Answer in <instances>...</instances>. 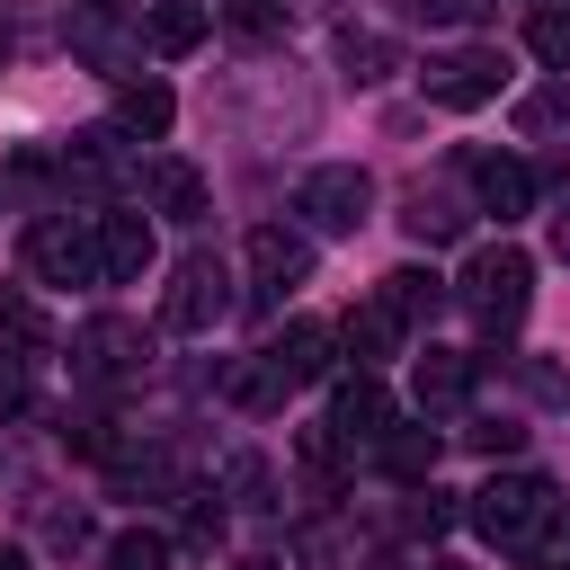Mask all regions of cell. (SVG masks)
Listing matches in <instances>:
<instances>
[{
    "label": "cell",
    "instance_id": "obj_1",
    "mask_svg": "<svg viewBox=\"0 0 570 570\" xmlns=\"http://www.w3.org/2000/svg\"><path fill=\"white\" fill-rule=\"evenodd\" d=\"M525 294H534V258H525V249H508V240L472 249V267H463V303H472L481 330H517V321H525Z\"/></svg>",
    "mask_w": 570,
    "mask_h": 570
},
{
    "label": "cell",
    "instance_id": "obj_2",
    "mask_svg": "<svg viewBox=\"0 0 570 570\" xmlns=\"http://www.w3.org/2000/svg\"><path fill=\"white\" fill-rule=\"evenodd\" d=\"M490 543H534L543 534V517H552V481L543 472H499V481H481L472 490V508H463Z\"/></svg>",
    "mask_w": 570,
    "mask_h": 570
},
{
    "label": "cell",
    "instance_id": "obj_3",
    "mask_svg": "<svg viewBox=\"0 0 570 570\" xmlns=\"http://www.w3.org/2000/svg\"><path fill=\"white\" fill-rule=\"evenodd\" d=\"M365 205H374V178H365L356 160H321V169L303 178V196H294V214H303L312 232H356Z\"/></svg>",
    "mask_w": 570,
    "mask_h": 570
},
{
    "label": "cell",
    "instance_id": "obj_4",
    "mask_svg": "<svg viewBox=\"0 0 570 570\" xmlns=\"http://www.w3.org/2000/svg\"><path fill=\"white\" fill-rule=\"evenodd\" d=\"M27 267H36L45 285H89V276H107L98 232H89V223H71V214H45V223L27 232Z\"/></svg>",
    "mask_w": 570,
    "mask_h": 570
},
{
    "label": "cell",
    "instance_id": "obj_5",
    "mask_svg": "<svg viewBox=\"0 0 570 570\" xmlns=\"http://www.w3.org/2000/svg\"><path fill=\"white\" fill-rule=\"evenodd\" d=\"M330 347H338V330L303 312V321H285V330L258 347V374H267L276 392H294V383H330V365H338Z\"/></svg>",
    "mask_w": 570,
    "mask_h": 570
},
{
    "label": "cell",
    "instance_id": "obj_6",
    "mask_svg": "<svg viewBox=\"0 0 570 570\" xmlns=\"http://www.w3.org/2000/svg\"><path fill=\"white\" fill-rule=\"evenodd\" d=\"M223 312H232V276H223L214 258H178V276H169V294H160V321H169L178 338H205Z\"/></svg>",
    "mask_w": 570,
    "mask_h": 570
},
{
    "label": "cell",
    "instance_id": "obj_7",
    "mask_svg": "<svg viewBox=\"0 0 570 570\" xmlns=\"http://www.w3.org/2000/svg\"><path fill=\"white\" fill-rule=\"evenodd\" d=\"M499 80H508V62H499L490 45H454V53H436V62L419 71V89H428L436 107H490Z\"/></svg>",
    "mask_w": 570,
    "mask_h": 570
},
{
    "label": "cell",
    "instance_id": "obj_8",
    "mask_svg": "<svg viewBox=\"0 0 570 570\" xmlns=\"http://www.w3.org/2000/svg\"><path fill=\"white\" fill-rule=\"evenodd\" d=\"M249 276H258L267 294H285V285H303V276H312V232H285V223H258V232H249Z\"/></svg>",
    "mask_w": 570,
    "mask_h": 570
},
{
    "label": "cell",
    "instance_id": "obj_9",
    "mask_svg": "<svg viewBox=\"0 0 570 570\" xmlns=\"http://www.w3.org/2000/svg\"><path fill=\"white\" fill-rule=\"evenodd\" d=\"M472 196H481V214L517 223V214H534V169L508 160V151H481V160H472Z\"/></svg>",
    "mask_w": 570,
    "mask_h": 570
},
{
    "label": "cell",
    "instance_id": "obj_10",
    "mask_svg": "<svg viewBox=\"0 0 570 570\" xmlns=\"http://www.w3.org/2000/svg\"><path fill=\"white\" fill-rule=\"evenodd\" d=\"M392 419H401V410H392V392H383L365 365L338 374V392H330V428H338V436H383Z\"/></svg>",
    "mask_w": 570,
    "mask_h": 570
},
{
    "label": "cell",
    "instance_id": "obj_11",
    "mask_svg": "<svg viewBox=\"0 0 570 570\" xmlns=\"http://www.w3.org/2000/svg\"><path fill=\"white\" fill-rule=\"evenodd\" d=\"M401 330H410V321H401V312H392L383 294H365V303H356V312L338 321V338H347V356H356L365 374H374L383 356H401Z\"/></svg>",
    "mask_w": 570,
    "mask_h": 570
},
{
    "label": "cell",
    "instance_id": "obj_12",
    "mask_svg": "<svg viewBox=\"0 0 570 570\" xmlns=\"http://www.w3.org/2000/svg\"><path fill=\"white\" fill-rule=\"evenodd\" d=\"M98 258L116 285H142L151 276V223L142 214H98Z\"/></svg>",
    "mask_w": 570,
    "mask_h": 570
},
{
    "label": "cell",
    "instance_id": "obj_13",
    "mask_svg": "<svg viewBox=\"0 0 570 570\" xmlns=\"http://www.w3.org/2000/svg\"><path fill=\"white\" fill-rule=\"evenodd\" d=\"M71 356H80L89 374H134V365H142V330L107 312V321H89V330L71 338Z\"/></svg>",
    "mask_w": 570,
    "mask_h": 570
},
{
    "label": "cell",
    "instance_id": "obj_14",
    "mask_svg": "<svg viewBox=\"0 0 570 570\" xmlns=\"http://www.w3.org/2000/svg\"><path fill=\"white\" fill-rule=\"evenodd\" d=\"M410 392H419V410H454V401L472 392V356H463V347H428V356L410 365Z\"/></svg>",
    "mask_w": 570,
    "mask_h": 570
},
{
    "label": "cell",
    "instance_id": "obj_15",
    "mask_svg": "<svg viewBox=\"0 0 570 570\" xmlns=\"http://www.w3.org/2000/svg\"><path fill=\"white\" fill-rule=\"evenodd\" d=\"M169 116H178V98H169L160 80H125V89H116V134L160 142V134H169Z\"/></svg>",
    "mask_w": 570,
    "mask_h": 570
},
{
    "label": "cell",
    "instance_id": "obj_16",
    "mask_svg": "<svg viewBox=\"0 0 570 570\" xmlns=\"http://www.w3.org/2000/svg\"><path fill=\"white\" fill-rule=\"evenodd\" d=\"M374 445H383V472H392V481H428V472H436V454H445V436H436V428H401V419H392Z\"/></svg>",
    "mask_w": 570,
    "mask_h": 570
},
{
    "label": "cell",
    "instance_id": "obj_17",
    "mask_svg": "<svg viewBox=\"0 0 570 570\" xmlns=\"http://www.w3.org/2000/svg\"><path fill=\"white\" fill-rule=\"evenodd\" d=\"M205 27H214V18H205L196 0H160V9L142 18V45H151V53H196Z\"/></svg>",
    "mask_w": 570,
    "mask_h": 570
},
{
    "label": "cell",
    "instance_id": "obj_18",
    "mask_svg": "<svg viewBox=\"0 0 570 570\" xmlns=\"http://www.w3.org/2000/svg\"><path fill=\"white\" fill-rule=\"evenodd\" d=\"M151 205L178 214V223H196L205 214V169L196 160H151Z\"/></svg>",
    "mask_w": 570,
    "mask_h": 570
},
{
    "label": "cell",
    "instance_id": "obj_19",
    "mask_svg": "<svg viewBox=\"0 0 570 570\" xmlns=\"http://www.w3.org/2000/svg\"><path fill=\"white\" fill-rule=\"evenodd\" d=\"M383 303H392L401 321H436V312H445V276H436V267H392V276H383Z\"/></svg>",
    "mask_w": 570,
    "mask_h": 570
},
{
    "label": "cell",
    "instance_id": "obj_20",
    "mask_svg": "<svg viewBox=\"0 0 570 570\" xmlns=\"http://www.w3.org/2000/svg\"><path fill=\"white\" fill-rule=\"evenodd\" d=\"M338 62H347V80H383V71H392V36H356V27H347V36H338Z\"/></svg>",
    "mask_w": 570,
    "mask_h": 570
},
{
    "label": "cell",
    "instance_id": "obj_21",
    "mask_svg": "<svg viewBox=\"0 0 570 570\" xmlns=\"http://www.w3.org/2000/svg\"><path fill=\"white\" fill-rule=\"evenodd\" d=\"M525 45H534V62H552V71H570V9H534V27H525Z\"/></svg>",
    "mask_w": 570,
    "mask_h": 570
},
{
    "label": "cell",
    "instance_id": "obj_22",
    "mask_svg": "<svg viewBox=\"0 0 570 570\" xmlns=\"http://www.w3.org/2000/svg\"><path fill=\"white\" fill-rule=\"evenodd\" d=\"M107 570H169V543H160L151 525H134V534L107 543Z\"/></svg>",
    "mask_w": 570,
    "mask_h": 570
},
{
    "label": "cell",
    "instance_id": "obj_23",
    "mask_svg": "<svg viewBox=\"0 0 570 570\" xmlns=\"http://www.w3.org/2000/svg\"><path fill=\"white\" fill-rule=\"evenodd\" d=\"M294 454H303V463H312L321 481H338V463H347V436H338V428L321 419V428H303V436H294Z\"/></svg>",
    "mask_w": 570,
    "mask_h": 570
},
{
    "label": "cell",
    "instance_id": "obj_24",
    "mask_svg": "<svg viewBox=\"0 0 570 570\" xmlns=\"http://www.w3.org/2000/svg\"><path fill=\"white\" fill-rule=\"evenodd\" d=\"M0 338H9V347H45V312H36L27 294H0Z\"/></svg>",
    "mask_w": 570,
    "mask_h": 570
},
{
    "label": "cell",
    "instance_id": "obj_25",
    "mask_svg": "<svg viewBox=\"0 0 570 570\" xmlns=\"http://www.w3.org/2000/svg\"><path fill=\"white\" fill-rule=\"evenodd\" d=\"M401 223H410L419 240H454V232H463V214H454V205H436V196H410V214H401Z\"/></svg>",
    "mask_w": 570,
    "mask_h": 570
},
{
    "label": "cell",
    "instance_id": "obj_26",
    "mask_svg": "<svg viewBox=\"0 0 570 570\" xmlns=\"http://www.w3.org/2000/svg\"><path fill=\"white\" fill-rule=\"evenodd\" d=\"M525 392H534L543 410H570V365H552V356H525Z\"/></svg>",
    "mask_w": 570,
    "mask_h": 570
},
{
    "label": "cell",
    "instance_id": "obj_27",
    "mask_svg": "<svg viewBox=\"0 0 570 570\" xmlns=\"http://www.w3.org/2000/svg\"><path fill=\"white\" fill-rule=\"evenodd\" d=\"M232 490H240V508H267V463L258 454H232Z\"/></svg>",
    "mask_w": 570,
    "mask_h": 570
},
{
    "label": "cell",
    "instance_id": "obj_28",
    "mask_svg": "<svg viewBox=\"0 0 570 570\" xmlns=\"http://www.w3.org/2000/svg\"><path fill=\"white\" fill-rule=\"evenodd\" d=\"M187 543H196V552L223 543V508H214V499H187Z\"/></svg>",
    "mask_w": 570,
    "mask_h": 570
},
{
    "label": "cell",
    "instance_id": "obj_29",
    "mask_svg": "<svg viewBox=\"0 0 570 570\" xmlns=\"http://www.w3.org/2000/svg\"><path fill=\"white\" fill-rule=\"evenodd\" d=\"M517 125H525V134H543V125H561V98H552V89H543V98H525V107H517Z\"/></svg>",
    "mask_w": 570,
    "mask_h": 570
},
{
    "label": "cell",
    "instance_id": "obj_30",
    "mask_svg": "<svg viewBox=\"0 0 570 570\" xmlns=\"http://www.w3.org/2000/svg\"><path fill=\"white\" fill-rule=\"evenodd\" d=\"M543 552H552V561H570V508H552V517H543Z\"/></svg>",
    "mask_w": 570,
    "mask_h": 570
},
{
    "label": "cell",
    "instance_id": "obj_31",
    "mask_svg": "<svg viewBox=\"0 0 570 570\" xmlns=\"http://www.w3.org/2000/svg\"><path fill=\"white\" fill-rule=\"evenodd\" d=\"M472 445H481V454H508V445H517V428H499V419H481V428H472Z\"/></svg>",
    "mask_w": 570,
    "mask_h": 570
},
{
    "label": "cell",
    "instance_id": "obj_32",
    "mask_svg": "<svg viewBox=\"0 0 570 570\" xmlns=\"http://www.w3.org/2000/svg\"><path fill=\"white\" fill-rule=\"evenodd\" d=\"M552 249H561V258H570V205H561V214H552Z\"/></svg>",
    "mask_w": 570,
    "mask_h": 570
},
{
    "label": "cell",
    "instance_id": "obj_33",
    "mask_svg": "<svg viewBox=\"0 0 570 570\" xmlns=\"http://www.w3.org/2000/svg\"><path fill=\"white\" fill-rule=\"evenodd\" d=\"M0 570H36V561H27V552H18V543H0Z\"/></svg>",
    "mask_w": 570,
    "mask_h": 570
},
{
    "label": "cell",
    "instance_id": "obj_34",
    "mask_svg": "<svg viewBox=\"0 0 570 570\" xmlns=\"http://www.w3.org/2000/svg\"><path fill=\"white\" fill-rule=\"evenodd\" d=\"M232 570H285V561H232Z\"/></svg>",
    "mask_w": 570,
    "mask_h": 570
},
{
    "label": "cell",
    "instance_id": "obj_35",
    "mask_svg": "<svg viewBox=\"0 0 570 570\" xmlns=\"http://www.w3.org/2000/svg\"><path fill=\"white\" fill-rule=\"evenodd\" d=\"M428 570H454V561H428Z\"/></svg>",
    "mask_w": 570,
    "mask_h": 570
},
{
    "label": "cell",
    "instance_id": "obj_36",
    "mask_svg": "<svg viewBox=\"0 0 570 570\" xmlns=\"http://www.w3.org/2000/svg\"><path fill=\"white\" fill-rule=\"evenodd\" d=\"M543 570H570V561H543Z\"/></svg>",
    "mask_w": 570,
    "mask_h": 570
},
{
    "label": "cell",
    "instance_id": "obj_37",
    "mask_svg": "<svg viewBox=\"0 0 570 570\" xmlns=\"http://www.w3.org/2000/svg\"><path fill=\"white\" fill-rule=\"evenodd\" d=\"M89 9H116V0H89Z\"/></svg>",
    "mask_w": 570,
    "mask_h": 570
}]
</instances>
